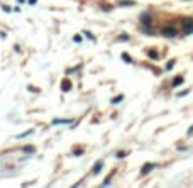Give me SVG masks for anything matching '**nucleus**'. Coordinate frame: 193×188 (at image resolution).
<instances>
[{
  "label": "nucleus",
  "mask_w": 193,
  "mask_h": 188,
  "mask_svg": "<svg viewBox=\"0 0 193 188\" xmlns=\"http://www.w3.org/2000/svg\"><path fill=\"white\" fill-rule=\"evenodd\" d=\"M181 24H183L185 34H193V19L191 17H185V19L181 20Z\"/></svg>",
  "instance_id": "f257e3e1"
},
{
  "label": "nucleus",
  "mask_w": 193,
  "mask_h": 188,
  "mask_svg": "<svg viewBox=\"0 0 193 188\" xmlns=\"http://www.w3.org/2000/svg\"><path fill=\"white\" fill-rule=\"evenodd\" d=\"M176 34H178V31H176V29H174L173 26L163 27V36H164V37H174Z\"/></svg>",
  "instance_id": "f03ea898"
},
{
  "label": "nucleus",
  "mask_w": 193,
  "mask_h": 188,
  "mask_svg": "<svg viewBox=\"0 0 193 188\" xmlns=\"http://www.w3.org/2000/svg\"><path fill=\"white\" fill-rule=\"evenodd\" d=\"M141 22H142V26H144V29H149V26H151V22H152L151 15H149V14H142V15H141Z\"/></svg>",
  "instance_id": "7ed1b4c3"
},
{
  "label": "nucleus",
  "mask_w": 193,
  "mask_h": 188,
  "mask_svg": "<svg viewBox=\"0 0 193 188\" xmlns=\"http://www.w3.org/2000/svg\"><path fill=\"white\" fill-rule=\"evenodd\" d=\"M154 166H156V164H152V163H148V164H144V168L141 169V175H142V176L148 175L149 171H152V169H154Z\"/></svg>",
  "instance_id": "20e7f679"
},
{
  "label": "nucleus",
  "mask_w": 193,
  "mask_h": 188,
  "mask_svg": "<svg viewBox=\"0 0 193 188\" xmlns=\"http://www.w3.org/2000/svg\"><path fill=\"white\" fill-rule=\"evenodd\" d=\"M56 124H73V119H54L53 125H56Z\"/></svg>",
  "instance_id": "39448f33"
},
{
  "label": "nucleus",
  "mask_w": 193,
  "mask_h": 188,
  "mask_svg": "<svg viewBox=\"0 0 193 188\" xmlns=\"http://www.w3.org/2000/svg\"><path fill=\"white\" fill-rule=\"evenodd\" d=\"M181 83H183V77H181V75H178V77H174L173 85H171V86H180Z\"/></svg>",
  "instance_id": "423d86ee"
},
{
  "label": "nucleus",
  "mask_w": 193,
  "mask_h": 188,
  "mask_svg": "<svg viewBox=\"0 0 193 188\" xmlns=\"http://www.w3.org/2000/svg\"><path fill=\"white\" fill-rule=\"evenodd\" d=\"M102 166H103V163H102V161H98V163H96V164H95V168H93V175H98V173L102 171Z\"/></svg>",
  "instance_id": "0eeeda50"
},
{
  "label": "nucleus",
  "mask_w": 193,
  "mask_h": 188,
  "mask_svg": "<svg viewBox=\"0 0 193 188\" xmlns=\"http://www.w3.org/2000/svg\"><path fill=\"white\" fill-rule=\"evenodd\" d=\"M148 54H149V58H151V59H154V61H156V59H159V54L156 53V51H152V49H151V51H149Z\"/></svg>",
  "instance_id": "6e6552de"
},
{
  "label": "nucleus",
  "mask_w": 193,
  "mask_h": 188,
  "mask_svg": "<svg viewBox=\"0 0 193 188\" xmlns=\"http://www.w3.org/2000/svg\"><path fill=\"white\" fill-rule=\"evenodd\" d=\"M61 88L64 90V92H68V90L71 88V83L68 81V80H64V81H63V86H61Z\"/></svg>",
  "instance_id": "1a4fd4ad"
},
{
  "label": "nucleus",
  "mask_w": 193,
  "mask_h": 188,
  "mask_svg": "<svg viewBox=\"0 0 193 188\" xmlns=\"http://www.w3.org/2000/svg\"><path fill=\"white\" fill-rule=\"evenodd\" d=\"M122 59H124V61H126V63H132V58H131V56H129V54H127V53H122Z\"/></svg>",
  "instance_id": "9d476101"
},
{
  "label": "nucleus",
  "mask_w": 193,
  "mask_h": 188,
  "mask_svg": "<svg viewBox=\"0 0 193 188\" xmlns=\"http://www.w3.org/2000/svg\"><path fill=\"white\" fill-rule=\"evenodd\" d=\"M34 151H36V147L34 146H26V147H24V153H34Z\"/></svg>",
  "instance_id": "9b49d317"
},
{
  "label": "nucleus",
  "mask_w": 193,
  "mask_h": 188,
  "mask_svg": "<svg viewBox=\"0 0 193 188\" xmlns=\"http://www.w3.org/2000/svg\"><path fill=\"white\" fill-rule=\"evenodd\" d=\"M122 98H124V97H122V95H119V97H115V98H112V103H119V102H122Z\"/></svg>",
  "instance_id": "f8f14e48"
},
{
  "label": "nucleus",
  "mask_w": 193,
  "mask_h": 188,
  "mask_svg": "<svg viewBox=\"0 0 193 188\" xmlns=\"http://www.w3.org/2000/svg\"><path fill=\"white\" fill-rule=\"evenodd\" d=\"M188 93H190V90H183V92H180V93H178V98H181V97L188 95Z\"/></svg>",
  "instance_id": "ddd939ff"
},
{
  "label": "nucleus",
  "mask_w": 193,
  "mask_h": 188,
  "mask_svg": "<svg viewBox=\"0 0 193 188\" xmlns=\"http://www.w3.org/2000/svg\"><path fill=\"white\" fill-rule=\"evenodd\" d=\"M32 134V131H27V132H24V134H19L17 137H19V139H22V137H26V136H31Z\"/></svg>",
  "instance_id": "4468645a"
},
{
  "label": "nucleus",
  "mask_w": 193,
  "mask_h": 188,
  "mask_svg": "<svg viewBox=\"0 0 193 188\" xmlns=\"http://www.w3.org/2000/svg\"><path fill=\"white\" fill-rule=\"evenodd\" d=\"M173 66H174V61H169V63L166 64V70H171Z\"/></svg>",
  "instance_id": "2eb2a0df"
},
{
  "label": "nucleus",
  "mask_w": 193,
  "mask_h": 188,
  "mask_svg": "<svg viewBox=\"0 0 193 188\" xmlns=\"http://www.w3.org/2000/svg\"><path fill=\"white\" fill-rule=\"evenodd\" d=\"M73 41H75V42H81V36H78V34H76V36L73 37Z\"/></svg>",
  "instance_id": "dca6fc26"
},
{
  "label": "nucleus",
  "mask_w": 193,
  "mask_h": 188,
  "mask_svg": "<svg viewBox=\"0 0 193 188\" xmlns=\"http://www.w3.org/2000/svg\"><path fill=\"white\" fill-rule=\"evenodd\" d=\"M127 153H124V151H120V153H117V158H124Z\"/></svg>",
  "instance_id": "f3484780"
},
{
  "label": "nucleus",
  "mask_w": 193,
  "mask_h": 188,
  "mask_svg": "<svg viewBox=\"0 0 193 188\" xmlns=\"http://www.w3.org/2000/svg\"><path fill=\"white\" fill-rule=\"evenodd\" d=\"M85 34H87V37H88V39H92V41H95V37H93V36L90 34V32H85Z\"/></svg>",
  "instance_id": "a211bd4d"
},
{
  "label": "nucleus",
  "mask_w": 193,
  "mask_h": 188,
  "mask_svg": "<svg viewBox=\"0 0 193 188\" xmlns=\"http://www.w3.org/2000/svg\"><path fill=\"white\" fill-rule=\"evenodd\" d=\"M120 5H134V2H120Z\"/></svg>",
  "instance_id": "6ab92c4d"
},
{
  "label": "nucleus",
  "mask_w": 193,
  "mask_h": 188,
  "mask_svg": "<svg viewBox=\"0 0 193 188\" xmlns=\"http://www.w3.org/2000/svg\"><path fill=\"white\" fill-rule=\"evenodd\" d=\"M188 136H193V125H191L190 129H188Z\"/></svg>",
  "instance_id": "aec40b11"
},
{
  "label": "nucleus",
  "mask_w": 193,
  "mask_h": 188,
  "mask_svg": "<svg viewBox=\"0 0 193 188\" xmlns=\"http://www.w3.org/2000/svg\"><path fill=\"white\" fill-rule=\"evenodd\" d=\"M29 3H31V5H34V3H36V0H29Z\"/></svg>",
  "instance_id": "412c9836"
}]
</instances>
